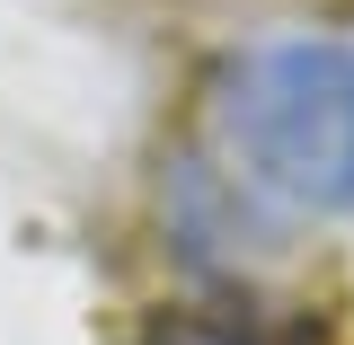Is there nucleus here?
Instances as JSON below:
<instances>
[{"mask_svg":"<svg viewBox=\"0 0 354 345\" xmlns=\"http://www.w3.org/2000/svg\"><path fill=\"white\" fill-rule=\"evenodd\" d=\"M213 124L248 186L301 204V213H354V44L346 36L248 44L213 80Z\"/></svg>","mask_w":354,"mask_h":345,"instance_id":"f257e3e1","label":"nucleus"}]
</instances>
